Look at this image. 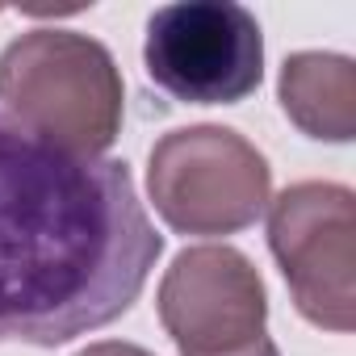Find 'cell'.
Returning a JSON list of instances; mask_svg holds the SVG:
<instances>
[{
  "label": "cell",
  "instance_id": "6da1fadb",
  "mask_svg": "<svg viewBox=\"0 0 356 356\" xmlns=\"http://www.w3.org/2000/svg\"><path fill=\"white\" fill-rule=\"evenodd\" d=\"M163 235L126 159H67L0 113V343H67L126 314Z\"/></svg>",
  "mask_w": 356,
  "mask_h": 356
},
{
  "label": "cell",
  "instance_id": "7a4b0ae2",
  "mask_svg": "<svg viewBox=\"0 0 356 356\" xmlns=\"http://www.w3.org/2000/svg\"><path fill=\"white\" fill-rule=\"evenodd\" d=\"M0 113L67 159H105L126 118L122 67L80 30H26L0 51Z\"/></svg>",
  "mask_w": 356,
  "mask_h": 356
},
{
  "label": "cell",
  "instance_id": "3957f363",
  "mask_svg": "<svg viewBox=\"0 0 356 356\" xmlns=\"http://www.w3.org/2000/svg\"><path fill=\"white\" fill-rule=\"evenodd\" d=\"M147 197L176 235H239L273 202V168L231 126H181L147 155Z\"/></svg>",
  "mask_w": 356,
  "mask_h": 356
},
{
  "label": "cell",
  "instance_id": "277c9868",
  "mask_svg": "<svg viewBox=\"0 0 356 356\" xmlns=\"http://www.w3.org/2000/svg\"><path fill=\"white\" fill-rule=\"evenodd\" d=\"M264 214L298 314L348 335L356 327V193L335 181H298Z\"/></svg>",
  "mask_w": 356,
  "mask_h": 356
},
{
  "label": "cell",
  "instance_id": "5b68a950",
  "mask_svg": "<svg viewBox=\"0 0 356 356\" xmlns=\"http://www.w3.org/2000/svg\"><path fill=\"white\" fill-rule=\"evenodd\" d=\"M143 63L185 105H239L264 80V34L235 0H176L151 13Z\"/></svg>",
  "mask_w": 356,
  "mask_h": 356
},
{
  "label": "cell",
  "instance_id": "8992f818",
  "mask_svg": "<svg viewBox=\"0 0 356 356\" xmlns=\"http://www.w3.org/2000/svg\"><path fill=\"white\" fill-rule=\"evenodd\" d=\"M155 310L181 356H227L268 335L264 277L231 243L176 252L159 281Z\"/></svg>",
  "mask_w": 356,
  "mask_h": 356
},
{
  "label": "cell",
  "instance_id": "52a82bcc",
  "mask_svg": "<svg viewBox=\"0 0 356 356\" xmlns=\"http://www.w3.org/2000/svg\"><path fill=\"white\" fill-rule=\"evenodd\" d=\"M277 97L285 118L318 143L356 138V63L335 51H298L285 59Z\"/></svg>",
  "mask_w": 356,
  "mask_h": 356
},
{
  "label": "cell",
  "instance_id": "ba28073f",
  "mask_svg": "<svg viewBox=\"0 0 356 356\" xmlns=\"http://www.w3.org/2000/svg\"><path fill=\"white\" fill-rule=\"evenodd\" d=\"M76 356H155V352H147L138 343H126V339H97V343L80 348Z\"/></svg>",
  "mask_w": 356,
  "mask_h": 356
},
{
  "label": "cell",
  "instance_id": "9c48e42d",
  "mask_svg": "<svg viewBox=\"0 0 356 356\" xmlns=\"http://www.w3.org/2000/svg\"><path fill=\"white\" fill-rule=\"evenodd\" d=\"M227 356H281V348H277L273 335H264V339H256V343H248L239 352H227Z\"/></svg>",
  "mask_w": 356,
  "mask_h": 356
}]
</instances>
